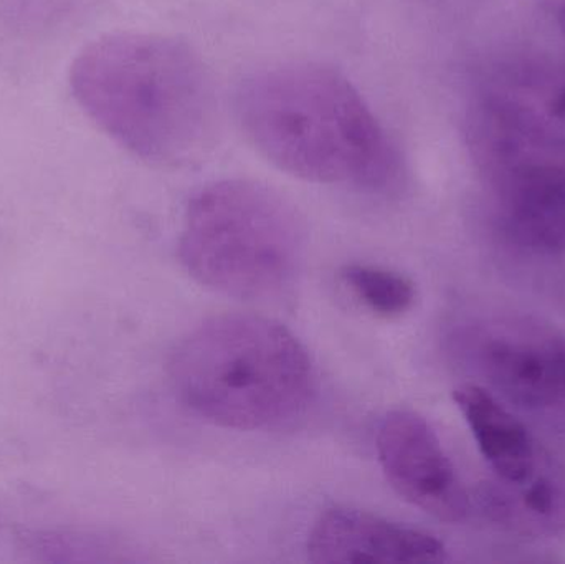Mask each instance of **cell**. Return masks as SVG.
Wrapping results in <instances>:
<instances>
[{
    "label": "cell",
    "mask_w": 565,
    "mask_h": 564,
    "mask_svg": "<svg viewBox=\"0 0 565 564\" xmlns=\"http://www.w3.org/2000/svg\"><path fill=\"white\" fill-rule=\"evenodd\" d=\"M234 111L248 141L292 178L369 194L404 185L401 148L334 66L292 60L255 70L238 83Z\"/></svg>",
    "instance_id": "6da1fadb"
},
{
    "label": "cell",
    "mask_w": 565,
    "mask_h": 564,
    "mask_svg": "<svg viewBox=\"0 0 565 564\" xmlns=\"http://www.w3.org/2000/svg\"><path fill=\"white\" fill-rule=\"evenodd\" d=\"M68 79L83 113L116 145L149 164H184L214 141V82L202 56L175 36H99L73 60Z\"/></svg>",
    "instance_id": "7a4b0ae2"
},
{
    "label": "cell",
    "mask_w": 565,
    "mask_h": 564,
    "mask_svg": "<svg viewBox=\"0 0 565 564\" xmlns=\"http://www.w3.org/2000/svg\"><path fill=\"white\" fill-rule=\"evenodd\" d=\"M169 381L199 419L234 430H265L305 414L316 370L301 341L258 315L209 318L172 350Z\"/></svg>",
    "instance_id": "3957f363"
},
{
    "label": "cell",
    "mask_w": 565,
    "mask_h": 564,
    "mask_svg": "<svg viewBox=\"0 0 565 564\" xmlns=\"http://www.w3.org/2000/svg\"><path fill=\"white\" fill-rule=\"evenodd\" d=\"M305 252L301 215L264 182H212L185 209L179 258L195 281L227 297H278L295 284Z\"/></svg>",
    "instance_id": "277c9868"
},
{
    "label": "cell",
    "mask_w": 565,
    "mask_h": 564,
    "mask_svg": "<svg viewBox=\"0 0 565 564\" xmlns=\"http://www.w3.org/2000/svg\"><path fill=\"white\" fill-rule=\"evenodd\" d=\"M379 464L398 497L440 522L467 517V490L434 427L414 411L395 409L375 437Z\"/></svg>",
    "instance_id": "5b68a950"
},
{
    "label": "cell",
    "mask_w": 565,
    "mask_h": 564,
    "mask_svg": "<svg viewBox=\"0 0 565 564\" xmlns=\"http://www.w3.org/2000/svg\"><path fill=\"white\" fill-rule=\"evenodd\" d=\"M559 148L536 149L484 169L501 227L523 247L565 252V162Z\"/></svg>",
    "instance_id": "8992f818"
},
{
    "label": "cell",
    "mask_w": 565,
    "mask_h": 564,
    "mask_svg": "<svg viewBox=\"0 0 565 564\" xmlns=\"http://www.w3.org/2000/svg\"><path fill=\"white\" fill-rule=\"evenodd\" d=\"M309 562L318 564L445 563L437 536L382 519L364 510H326L308 536Z\"/></svg>",
    "instance_id": "52a82bcc"
},
{
    "label": "cell",
    "mask_w": 565,
    "mask_h": 564,
    "mask_svg": "<svg viewBox=\"0 0 565 564\" xmlns=\"http://www.w3.org/2000/svg\"><path fill=\"white\" fill-rule=\"evenodd\" d=\"M483 366L494 386L523 406L565 397V341L527 330L497 334L484 343Z\"/></svg>",
    "instance_id": "ba28073f"
},
{
    "label": "cell",
    "mask_w": 565,
    "mask_h": 564,
    "mask_svg": "<svg viewBox=\"0 0 565 564\" xmlns=\"http://www.w3.org/2000/svg\"><path fill=\"white\" fill-rule=\"evenodd\" d=\"M454 401L478 450L500 480L523 482L540 469L530 430L494 394L478 384H461L454 391Z\"/></svg>",
    "instance_id": "9c48e42d"
},
{
    "label": "cell",
    "mask_w": 565,
    "mask_h": 564,
    "mask_svg": "<svg viewBox=\"0 0 565 564\" xmlns=\"http://www.w3.org/2000/svg\"><path fill=\"white\" fill-rule=\"evenodd\" d=\"M501 489L484 496L488 512L504 525L527 535H551L565 526V486L540 469L523 482L501 480Z\"/></svg>",
    "instance_id": "30bf717a"
},
{
    "label": "cell",
    "mask_w": 565,
    "mask_h": 564,
    "mask_svg": "<svg viewBox=\"0 0 565 564\" xmlns=\"http://www.w3.org/2000/svg\"><path fill=\"white\" fill-rule=\"evenodd\" d=\"M341 281L365 310L387 320L411 311L417 298L411 278L375 265H345Z\"/></svg>",
    "instance_id": "8fae6325"
},
{
    "label": "cell",
    "mask_w": 565,
    "mask_h": 564,
    "mask_svg": "<svg viewBox=\"0 0 565 564\" xmlns=\"http://www.w3.org/2000/svg\"><path fill=\"white\" fill-rule=\"evenodd\" d=\"M526 105L537 113L559 141L565 142V73L554 78L547 86L541 106L531 105L530 102Z\"/></svg>",
    "instance_id": "7c38bea8"
},
{
    "label": "cell",
    "mask_w": 565,
    "mask_h": 564,
    "mask_svg": "<svg viewBox=\"0 0 565 564\" xmlns=\"http://www.w3.org/2000/svg\"><path fill=\"white\" fill-rule=\"evenodd\" d=\"M559 25L561 32H563V35L565 36V7L563 9V12L559 13Z\"/></svg>",
    "instance_id": "4fadbf2b"
}]
</instances>
